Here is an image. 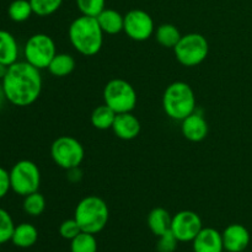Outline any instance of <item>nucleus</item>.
<instances>
[{
	"label": "nucleus",
	"mask_w": 252,
	"mask_h": 252,
	"mask_svg": "<svg viewBox=\"0 0 252 252\" xmlns=\"http://www.w3.org/2000/svg\"><path fill=\"white\" fill-rule=\"evenodd\" d=\"M56 54V43L53 38L46 33L32 34L25 43V61L39 70L48 68Z\"/></svg>",
	"instance_id": "nucleus-9"
},
{
	"label": "nucleus",
	"mask_w": 252,
	"mask_h": 252,
	"mask_svg": "<svg viewBox=\"0 0 252 252\" xmlns=\"http://www.w3.org/2000/svg\"><path fill=\"white\" fill-rule=\"evenodd\" d=\"M157 243V250L158 252H175L177 249L180 241L177 240L176 236L172 234V231H167V233L162 234V235L158 236Z\"/></svg>",
	"instance_id": "nucleus-29"
},
{
	"label": "nucleus",
	"mask_w": 252,
	"mask_h": 252,
	"mask_svg": "<svg viewBox=\"0 0 252 252\" xmlns=\"http://www.w3.org/2000/svg\"><path fill=\"white\" fill-rule=\"evenodd\" d=\"M75 59L68 53H57L48 65L49 73L57 78H64L75 69Z\"/></svg>",
	"instance_id": "nucleus-20"
},
{
	"label": "nucleus",
	"mask_w": 252,
	"mask_h": 252,
	"mask_svg": "<svg viewBox=\"0 0 252 252\" xmlns=\"http://www.w3.org/2000/svg\"><path fill=\"white\" fill-rule=\"evenodd\" d=\"M5 101L6 100V97H5V94H4V89H2V85L1 83H0V110L2 108V106H4Z\"/></svg>",
	"instance_id": "nucleus-33"
},
{
	"label": "nucleus",
	"mask_w": 252,
	"mask_h": 252,
	"mask_svg": "<svg viewBox=\"0 0 252 252\" xmlns=\"http://www.w3.org/2000/svg\"><path fill=\"white\" fill-rule=\"evenodd\" d=\"M224 250L228 252H243L248 249L251 236L248 229L241 224H230L221 233Z\"/></svg>",
	"instance_id": "nucleus-12"
},
{
	"label": "nucleus",
	"mask_w": 252,
	"mask_h": 252,
	"mask_svg": "<svg viewBox=\"0 0 252 252\" xmlns=\"http://www.w3.org/2000/svg\"><path fill=\"white\" fill-rule=\"evenodd\" d=\"M33 14L30 0H14L7 7V15L14 22H25Z\"/></svg>",
	"instance_id": "nucleus-23"
},
{
	"label": "nucleus",
	"mask_w": 252,
	"mask_h": 252,
	"mask_svg": "<svg viewBox=\"0 0 252 252\" xmlns=\"http://www.w3.org/2000/svg\"><path fill=\"white\" fill-rule=\"evenodd\" d=\"M181 132L189 142L199 143L208 135V123L202 113L194 111L192 115L181 121Z\"/></svg>",
	"instance_id": "nucleus-13"
},
{
	"label": "nucleus",
	"mask_w": 252,
	"mask_h": 252,
	"mask_svg": "<svg viewBox=\"0 0 252 252\" xmlns=\"http://www.w3.org/2000/svg\"><path fill=\"white\" fill-rule=\"evenodd\" d=\"M9 174L11 191L19 196L26 197L27 194L38 191L41 186V171L31 160L17 161L11 167Z\"/></svg>",
	"instance_id": "nucleus-7"
},
{
	"label": "nucleus",
	"mask_w": 252,
	"mask_h": 252,
	"mask_svg": "<svg viewBox=\"0 0 252 252\" xmlns=\"http://www.w3.org/2000/svg\"><path fill=\"white\" fill-rule=\"evenodd\" d=\"M19 43L14 34L0 30V63L10 66L19 59Z\"/></svg>",
	"instance_id": "nucleus-16"
},
{
	"label": "nucleus",
	"mask_w": 252,
	"mask_h": 252,
	"mask_svg": "<svg viewBox=\"0 0 252 252\" xmlns=\"http://www.w3.org/2000/svg\"><path fill=\"white\" fill-rule=\"evenodd\" d=\"M123 31L133 41L144 42L149 39L153 36V33H154V20L144 10H129L125 15V27H123Z\"/></svg>",
	"instance_id": "nucleus-10"
},
{
	"label": "nucleus",
	"mask_w": 252,
	"mask_h": 252,
	"mask_svg": "<svg viewBox=\"0 0 252 252\" xmlns=\"http://www.w3.org/2000/svg\"><path fill=\"white\" fill-rule=\"evenodd\" d=\"M177 62L184 66H197L206 61L209 43L206 37L197 32L184 34L174 48Z\"/></svg>",
	"instance_id": "nucleus-6"
},
{
	"label": "nucleus",
	"mask_w": 252,
	"mask_h": 252,
	"mask_svg": "<svg viewBox=\"0 0 252 252\" xmlns=\"http://www.w3.org/2000/svg\"><path fill=\"white\" fill-rule=\"evenodd\" d=\"M11 189V185H10V174L9 171L0 167V199L4 198L9 191Z\"/></svg>",
	"instance_id": "nucleus-31"
},
{
	"label": "nucleus",
	"mask_w": 252,
	"mask_h": 252,
	"mask_svg": "<svg viewBox=\"0 0 252 252\" xmlns=\"http://www.w3.org/2000/svg\"><path fill=\"white\" fill-rule=\"evenodd\" d=\"M81 15L97 17L106 9V0H75Z\"/></svg>",
	"instance_id": "nucleus-27"
},
{
	"label": "nucleus",
	"mask_w": 252,
	"mask_h": 252,
	"mask_svg": "<svg viewBox=\"0 0 252 252\" xmlns=\"http://www.w3.org/2000/svg\"><path fill=\"white\" fill-rule=\"evenodd\" d=\"M66 179L70 182H73V184H76V182H79L83 179V171H81L79 166L66 170Z\"/></svg>",
	"instance_id": "nucleus-32"
},
{
	"label": "nucleus",
	"mask_w": 252,
	"mask_h": 252,
	"mask_svg": "<svg viewBox=\"0 0 252 252\" xmlns=\"http://www.w3.org/2000/svg\"><path fill=\"white\" fill-rule=\"evenodd\" d=\"M6 100L17 107H27L38 100L42 93L41 70L30 63L19 62L7 68L1 80Z\"/></svg>",
	"instance_id": "nucleus-1"
},
{
	"label": "nucleus",
	"mask_w": 252,
	"mask_h": 252,
	"mask_svg": "<svg viewBox=\"0 0 252 252\" xmlns=\"http://www.w3.org/2000/svg\"><path fill=\"white\" fill-rule=\"evenodd\" d=\"M74 219L78 221L81 230L96 235L106 228L110 219L107 203L97 196H86L76 204Z\"/></svg>",
	"instance_id": "nucleus-4"
},
{
	"label": "nucleus",
	"mask_w": 252,
	"mask_h": 252,
	"mask_svg": "<svg viewBox=\"0 0 252 252\" xmlns=\"http://www.w3.org/2000/svg\"><path fill=\"white\" fill-rule=\"evenodd\" d=\"M116 116H117V113H116L112 108L108 107L106 103H103V105L97 106L96 108H94L90 118L91 125H93L96 129L100 130L112 129Z\"/></svg>",
	"instance_id": "nucleus-21"
},
{
	"label": "nucleus",
	"mask_w": 252,
	"mask_h": 252,
	"mask_svg": "<svg viewBox=\"0 0 252 252\" xmlns=\"http://www.w3.org/2000/svg\"><path fill=\"white\" fill-rule=\"evenodd\" d=\"M7 68H9V66H6L5 64L0 63V81H1L2 79H4V76L6 75Z\"/></svg>",
	"instance_id": "nucleus-34"
},
{
	"label": "nucleus",
	"mask_w": 252,
	"mask_h": 252,
	"mask_svg": "<svg viewBox=\"0 0 252 252\" xmlns=\"http://www.w3.org/2000/svg\"><path fill=\"white\" fill-rule=\"evenodd\" d=\"M171 221L172 217L162 207H157V208L152 209L147 218L148 226L155 236H160L171 230Z\"/></svg>",
	"instance_id": "nucleus-17"
},
{
	"label": "nucleus",
	"mask_w": 252,
	"mask_h": 252,
	"mask_svg": "<svg viewBox=\"0 0 252 252\" xmlns=\"http://www.w3.org/2000/svg\"><path fill=\"white\" fill-rule=\"evenodd\" d=\"M24 211L31 217H39L46 209V198L38 191L24 197Z\"/></svg>",
	"instance_id": "nucleus-25"
},
{
	"label": "nucleus",
	"mask_w": 252,
	"mask_h": 252,
	"mask_svg": "<svg viewBox=\"0 0 252 252\" xmlns=\"http://www.w3.org/2000/svg\"><path fill=\"white\" fill-rule=\"evenodd\" d=\"M202 229V219L196 212L181 211L172 217L171 231L180 243H192Z\"/></svg>",
	"instance_id": "nucleus-11"
},
{
	"label": "nucleus",
	"mask_w": 252,
	"mask_h": 252,
	"mask_svg": "<svg viewBox=\"0 0 252 252\" xmlns=\"http://www.w3.org/2000/svg\"><path fill=\"white\" fill-rule=\"evenodd\" d=\"M162 108L171 120L184 121L197 108L193 89L185 81L171 83L162 95Z\"/></svg>",
	"instance_id": "nucleus-3"
},
{
	"label": "nucleus",
	"mask_w": 252,
	"mask_h": 252,
	"mask_svg": "<svg viewBox=\"0 0 252 252\" xmlns=\"http://www.w3.org/2000/svg\"><path fill=\"white\" fill-rule=\"evenodd\" d=\"M103 101L116 113L132 112L137 106V91L125 79H111L103 88Z\"/></svg>",
	"instance_id": "nucleus-5"
},
{
	"label": "nucleus",
	"mask_w": 252,
	"mask_h": 252,
	"mask_svg": "<svg viewBox=\"0 0 252 252\" xmlns=\"http://www.w3.org/2000/svg\"><path fill=\"white\" fill-rule=\"evenodd\" d=\"M30 2L34 15L46 17L58 11L63 4V0H30Z\"/></svg>",
	"instance_id": "nucleus-26"
},
{
	"label": "nucleus",
	"mask_w": 252,
	"mask_h": 252,
	"mask_svg": "<svg viewBox=\"0 0 252 252\" xmlns=\"http://www.w3.org/2000/svg\"><path fill=\"white\" fill-rule=\"evenodd\" d=\"M182 34L175 25L162 24L155 31V38L160 46L165 48H175L179 41L181 39Z\"/></svg>",
	"instance_id": "nucleus-22"
},
{
	"label": "nucleus",
	"mask_w": 252,
	"mask_h": 252,
	"mask_svg": "<svg viewBox=\"0 0 252 252\" xmlns=\"http://www.w3.org/2000/svg\"><path fill=\"white\" fill-rule=\"evenodd\" d=\"M142 126L137 116L132 112L118 113L113 122L112 130L117 138L122 140H133L139 135Z\"/></svg>",
	"instance_id": "nucleus-14"
},
{
	"label": "nucleus",
	"mask_w": 252,
	"mask_h": 252,
	"mask_svg": "<svg viewBox=\"0 0 252 252\" xmlns=\"http://www.w3.org/2000/svg\"><path fill=\"white\" fill-rule=\"evenodd\" d=\"M38 240V230L30 223H21L15 226L11 243L21 249H29Z\"/></svg>",
	"instance_id": "nucleus-19"
},
{
	"label": "nucleus",
	"mask_w": 252,
	"mask_h": 252,
	"mask_svg": "<svg viewBox=\"0 0 252 252\" xmlns=\"http://www.w3.org/2000/svg\"><path fill=\"white\" fill-rule=\"evenodd\" d=\"M193 252H223L221 233L214 228H203L192 241Z\"/></svg>",
	"instance_id": "nucleus-15"
},
{
	"label": "nucleus",
	"mask_w": 252,
	"mask_h": 252,
	"mask_svg": "<svg viewBox=\"0 0 252 252\" xmlns=\"http://www.w3.org/2000/svg\"><path fill=\"white\" fill-rule=\"evenodd\" d=\"M51 157L56 165L64 170H69L80 166L85 158V149L76 138L62 135L52 143Z\"/></svg>",
	"instance_id": "nucleus-8"
},
{
	"label": "nucleus",
	"mask_w": 252,
	"mask_h": 252,
	"mask_svg": "<svg viewBox=\"0 0 252 252\" xmlns=\"http://www.w3.org/2000/svg\"><path fill=\"white\" fill-rule=\"evenodd\" d=\"M70 252H97V240L95 235L81 231L70 241Z\"/></svg>",
	"instance_id": "nucleus-24"
},
{
	"label": "nucleus",
	"mask_w": 252,
	"mask_h": 252,
	"mask_svg": "<svg viewBox=\"0 0 252 252\" xmlns=\"http://www.w3.org/2000/svg\"><path fill=\"white\" fill-rule=\"evenodd\" d=\"M96 19L103 33L117 34L125 27V16L115 9H105Z\"/></svg>",
	"instance_id": "nucleus-18"
},
{
	"label": "nucleus",
	"mask_w": 252,
	"mask_h": 252,
	"mask_svg": "<svg viewBox=\"0 0 252 252\" xmlns=\"http://www.w3.org/2000/svg\"><path fill=\"white\" fill-rule=\"evenodd\" d=\"M81 231L83 230H81L80 225H79L78 221L74 218L66 219V220H64L63 223L61 224V226H59V234H61V236L69 241L73 240V239L75 238V236H78Z\"/></svg>",
	"instance_id": "nucleus-30"
},
{
	"label": "nucleus",
	"mask_w": 252,
	"mask_h": 252,
	"mask_svg": "<svg viewBox=\"0 0 252 252\" xmlns=\"http://www.w3.org/2000/svg\"><path fill=\"white\" fill-rule=\"evenodd\" d=\"M15 226L16 225L14 224L12 217L10 216L9 212L0 208V245L11 241Z\"/></svg>",
	"instance_id": "nucleus-28"
},
{
	"label": "nucleus",
	"mask_w": 252,
	"mask_h": 252,
	"mask_svg": "<svg viewBox=\"0 0 252 252\" xmlns=\"http://www.w3.org/2000/svg\"><path fill=\"white\" fill-rule=\"evenodd\" d=\"M103 31L97 19L81 16L73 20L68 29V37L71 46L78 53L85 57H93L101 51L103 44Z\"/></svg>",
	"instance_id": "nucleus-2"
}]
</instances>
